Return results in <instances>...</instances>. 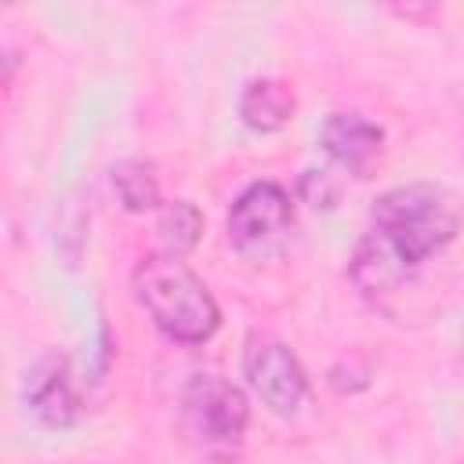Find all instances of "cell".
I'll use <instances>...</instances> for the list:
<instances>
[{
	"label": "cell",
	"instance_id": "8992f818",
	"mask_svg": "<svg viewBox=\"0 0 464 464\" xmlns=\"http://www.w3.org/2000/svg\"><path fill=\"white\" fill-rule=\"evenodd\" d=\"M22 406L40 428L51 431L72 428L80 420L83 413L80 381L62 352H44L29 362V370L22 373Z\"/></svg>",
	"mask_w": 464,
	"mask_h": 464
},
{
	"label": "cell",
	"instance_id": "277c9868",
	"mask_svg": "<svg viewBox=\"0 0 464 464\" xmlns=\"http://www.w3.org/2000/svg\"><path fill=\"white\" fill-rule=\"evenodd\" d=\"M181 413L207 450H236L250 428V402L221 373H192L181 388Z\"/></svg>",
	"mask_w": 464,
	"mask_h": 464
},
{
	"label": "cell",
	"instance_id": "30bf717a",
	"mask_svg": "<svg viewBox=\"0 0 464 464\" xmlns=\"http://www.w3.org/2000/svg\"><path fill=\"white\" fill-rule=\"evenodd\" d=\"M156 232H160V250L163 254L185 257L203 239V214H199V207L192 199H170V203L160 207Z\"/></svg>",
	"mask_w": 464,
	"mask_h": 464
},
{
	"label": "cell",
	"instance_id": "5b68a950",
	"mask_svg": "<svg viewBox=\"0 0 464 464\" xmlns=\"http://www.w3.org/2000/svg\"><path fill=\"white\" fill-rule=\"evenodd\" d=\"M243 377L246 388L276 417H297L312 395L308 373L294 348L272 334H250L243 344Z\"/></svg>",
	"mask_w": 464,
	"mask_h": 464
},
{
	"label": "cell",
	"instance_id": "6da1fadb",
	"mask_svg": "<svg viewBox=\"0 0 464 464\" xmlns=\"http://www.w3.org/2000/svg\"><path fill=\"white\" fill-rule=\"evenodd\" d=\"M464 228V203L439 181H406L384 188L373 207L362 239L348 261L355 290L373 304L388 308L392 294L413 286L420 268L446 254Z\"/></svg>",
	"mask_w": 464,
	"mask_h": 464
},
{
	"label": "cell",
	"instance_id": "ba28073f",
	"mask_svg": "<svg viewBox=\"0 0 464 464\" xmlns=\"http://www.w3.org/2000/svg\"><path fill=\"white\" fill-rule=\"evenodd\" d=\"M236 109H239L243 127H250L254 134H276L294 120L297 98H294V87L286 80L254 76V80L243 83Z\"/></svg>",
	"mask_w": 464,
	"mask_h": 464
},
{
	"label": "cell",
	"instance_id": "52a82bcc",
	"mask_svg": "<svg viewBox=\"0 0 464 464\" xmlns=\"http://www.w3.org/2000/svg\"><path fill=\"white\" fill-rule=\"evenodd\" d=\"M319 145L341 170L366 178L384 152V130L362 112H330L319 127Z\"/></svg>",
	"mask_w": 464,
	"mask_h": 464
},
{
	"label": "cell",
	"instance_id": "9c48e42d",
	"mask_svg": "<svg viewBox=\"0 0 464 464\" xmlns=\"http://www.w3.org/2000/svg\"><path fill=\"white\" fill-rule=\"evenodd\" d=\"M109 181H112V192L120 199V207L127 214H145V210H156L163 207V192H160V174L149 160L141 156H123L109 167Z\"/></svg>",
	"mask_w": 464,
	"mask_h": 464
},
{
	"label": "cell",
	"instance_id": "7a4b0ae2",
	"mask_svg": "<svg viewBox=\"0 0 464 464\" xmlns=\"http://www.w3.org/2000/svg\"><path fill=\"white\" fill-rule=\"evenodd\" d=\"M130 290L167 341L207 344L221 326V304L214 290L185 265V257H170L163 250L141 254L130 272Z\"/></svg>",
	"mask_w": 464,
	"mask_h": 464
},
{
	"label": "cell",
	"instance_id": "3957f363",
	"mask_svg": "<svg viewBox=\"0 0 464 464\" xmlns=\"http://www.w3.org/2000/svg\"><path fill=\"white\" fill-rule=\"evenodd\" d=\"M225 236L246 265L279 257L294 236V196L279 181H250L228 207Z\"/></svg>",
	"mask_w": 464,
	"mask_h": 464
}]
</instances>
